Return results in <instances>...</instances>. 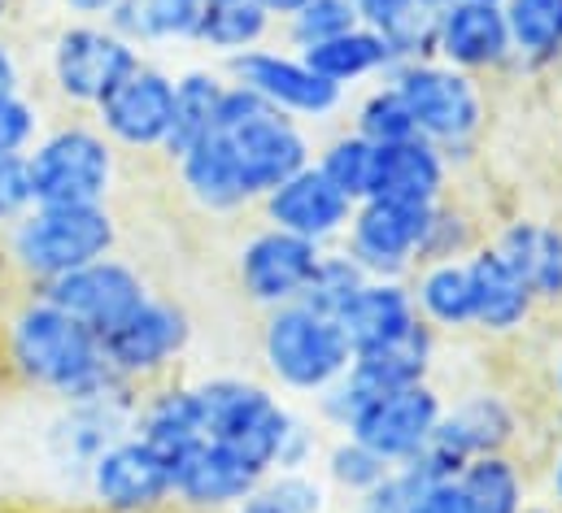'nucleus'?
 Returning <instances> with one entry per match:
<instances>
[{
	"label": "nucleus",
	"instance_id": "1",
	"mask_svg": "<svg viewBox=\"0 0 562 513\" xmlns=\"http://www.w3.org/2000/svg\"><path fill=\"white\" fill-rule=\"evenodd\" d=\"M0 335H4V362L13 387H35L44 396H57L61 404L132 391L110 371L101 335L88 331L79 318L61 314L57 305H48L40 292H26L4 314Z\"/></svg>",
	"mask_w": 562,
	"mask_h": 513
},
{
	"label": "nucleus",
	"instance_id": "2",
	"mask_svg": "<svg viewBox=\"0 0 562 513\" xmlns=\"http://www.w3.org/2000/svg\"><path fill=\"white\" fill-rule=\"evenodd\" d=\"M0 249L18 283L35 292L88 261L119 253V218L110 205H35L0 231Z\"/></svg>",
	"mask_w": 562,
	"mask_h": 513
},
{
	"label": "nucleus",
	"instance_id": "3",
	"mask_svg": "<svg viewBox=\"0 0 562 513\" xmlns=\"http://www.w3.org/2000/svg\"><path fill=\"white\" fill-rule=\"evenodd\" d=\"M214 139L227 148L240 183L249 187L254 205L280 187L283 179H292L296 170H305L314 161V139L305 123L288 118L280 110H271L258 92L240 88L227 79L223 105H218V127Z\"/></svg>",
	"mask_w": 562,
	"mask_h": 513
},
{
	"label": "nucleus",
	"instance_id": "4",
	"mask_svg": "<svg viewBox=\"0 0 562 513\" xmlns=\"http://www.w3.org/2000/svg\"><path fill=\"white\" fill-rule=\"evenodd\" d=\"M262 366L292 396H318L353 366V344L345 327L305 300L267 309L262 318Z\"/></svg>",
	"mask_w": 562,
	"mask_h": 513
},
{
	"label": "nucleus",
	"instance_id": "5",
	"mask_svg": "<svg viewBox=\"0 0 562 513\" xmlns=\"http://www.w3.org/2000/svg\"><path fill=\"white\" fill-rule=\"evenodd\" d=\"M35 205H110L119 183V148L97 123H57L26 152Z\"/></svg>",
	"mask_w": 562,
	"mask_h": 513
},
{
	"label": "nucleus",
	"instance_id": "6",
	"mask_svg": "<svg viewBox=\"0 0 562 513\" xmlns=\"http://www.w3.org/2000/svg\"><path fill=\"white\" fill-rule=\"evenodd\" d=\"M389 83L406 101L415 130L423 139H431L449 161H453V152H467L488 123V101H484L480 79H471L436 57L402 61L389 75Z\"/></svg>",
	"mask_w": 562,
	"mask_h": 513
},
{
	"label": "nucleus",
	"instance_id": "7",
	"mask_svg": "<svg viewBox=\"0 0 562 513\" xmlns=\"http://www.w3.org/2000/svg\"><path fill=\"white\" fill-rule=\"evenodd\" d=\"M196 391H201V409H205V440L232 448L236 457H245L249 466L271 475L296 409H288L283 396H276L267 384H254L240 375L201 379Z\"/></svg>",
	"mask_w": 562,
	"mask_h": 513
},
{
	"label": "nucleus",
	"instance_id": "8",
	"mask_svg": "<svg viewBox=\"0 0 562 513\" xmlns=\"http://www.w3.org/2000/svg\"><path fill=\"white\" fill-rule=\"evenodd\" d=\"M140 61V48L110 22H66L48 39V83L75 110H97Z\"/></svg>",
	"mask_w": 562,
	"mask_h": 513
},
{
	"label": "nucleus",
	"instance_id": "9",
	"mask_svg": "<svg viewBox=\"0 0 562 513\" xmlns=\"http://www.w3.org/2000/svg\"><path fill=\"white\" fill-rule=\"evenodd\" d=\"M188 344H192V314L179 300L157 296V292L140 309H132L114 331L101 335L110 371L132 391H148V387L175 379V366L188 353Z\"/></svg>",
	"mask_w": 562,
	"mask_h": 513
},
{
	"label": "nucleus",
	"instance_id": "10",
	"mask_svg": "<svg viewBox=\"0 0 562 513\" xmlns=\"http://www.w3.org/2000/svg\"><path fill=\"white\" fill-rule=\"evenodd\" d=\"M440 418H445V391L431 379H423V384H406L371 396L345 435H353L358 444H367L371 453H380L397 470V466H411L415 457L427 453Z\"/></svg>",
	"mask_w": 562,
	"mask_h": 513
},
{
	"label": "nucleus",
	"instance_id": "11",
	"mask_svg": "<svg viewBox=\"0 0 562 513\" xmlns=\"http://www.w3.org/2000/svg\"><path fill=\"white\" fill-rule=\"evenodd\" d=\"M223 75L249 92H258L271 110H280L296 123H327L331 114L345 110V96L336 83L314 75L301 53L283 48H249L223 66Z\"/></svg>",
	"mask_w": 562,
	"mask_h": 513
},
{
	"label": "nucleus",
	"instance_id": "12",
	"mask_svg": "<svg viewBox=\"0 0 562 513\" xmlns=\"http://www.w3.org/2000/svg\"><path fill=\"white\" fill-rule=\"evenodd\" d=\"M88 497L101 513H170L175 510V483H170V457L144 444L140 435L114 440L88 470Z\"/></svg>",
	"mask_w": 562,
	"mask_h": 513
},
{
	"label": "nucleus",
	"instance_id": "13",
	"mask_svg": "<svg viewBox=\"0 0 562 513\" xmlns=\"http://www.w3.org/2000/svg\"><path fill=\"white\" fill-rule=\"evenodd\" d=\"M35 292H40L48 305H57L61 314L79 318V322H83L88 331H97V335L114 331L132 309H140L144 300L153 296L148 278L119 253L101 256V261H88V265L61 274V278H53V283H44V287H35Z\"/></svg>",
	"mask_w": 562,
	"mask_h": 513
},
{
	"label": "nucleus",
	"instance_id": "14",
	"mask_svg": "<svg viewBox=\"0 0 562 513\" xmlns=\"http://www.w3.org/2000/svg\"><path fill=\"white\" fill-rule=\"evenodd\" d=\"M427 214L431 209L371 196V201L353 205V218L340 236L345 253L353 256L371 278H411L423 261Z\"/></svg>",
	"mask_w": 562,
	"mask_h": 513
},
{
	"label": "nucleus",
	"instance_id": "15",
	"mask_svg": "<svg viewBox=\"0 0 562 513\" xmlns=\"http://www.w3.org/2000/svg\"><path fill=\"white\" fill-rule=\"evenodd\" d=\"M92 123L119 152H166L170 123H175V79L140 61L97 110Z\"/></svg>",
	"mask_w": 562,
	"mask_h": 513
},
{
	"label": "nucleus",
	"instance_id": "16",
	"mask_svg": "<svg viewBox=\"0 0 562 513\" xmlns=\"http://www.w3.org/2000/svg\"><path fill=\"white\" fill-rule=\"evenodd\" d=\"M318 256H323V244L288 236L280 227H262L236 253V283L245 300H254L258 309H280L305 296L318 270Z\"/></svg>",
	"mask_w": 562,
	"mask_h": 513
},
{
	"label": "nucleus",
	"instance_id": "17",
	"mask_svg": "<svg viewBox=\"0 0 562 513\" xmlns=\"http://www.w3.org/2000/svg\"><path fill=\"white\" fill-rule=\"evenodd\" d=\"M431 57L471 79L510 70L515 53H510V31H506L502 4L445 0L436 13V31H431Z\"/></svg>",
	"mask_w": 562,
	"mask_h": 513
},
{
	"label": "nucleus",
	"instance_id": "18",
	"mask_svg": "<svg viewBox=\"0 0 562 513\" xmlns=\"http://www.w3.org/2000/svg\"><path fill=\"white\" fill-rule=\"evenodd\" d=\"M267 475L236 457L232 448L201 440L170 457V483H175V510L183 513H227L258 492Z\"/></svg>",
	"mask_w": 562,
	"mask_h": 513
},
{
	"label": "nucleus",
	"instance_id": "19",
	"mask_svg": "<svg viewBox=\"0 0 562 513\" xmlns=\"http://www.w3.org/2000/svg\"><path fill=\"white\" fill-rule=\"evenodd\" d=\"M262 218L267 227H280L288 236H301L310 244H331L345 236L349 218H353V201L345 192H336L318 166L310 161L305 170H296L292 179H283L280 187H271L262 201Z\"/></svg>",
	"mask_w": 562,
	"mask_h": 513
},
{
	"label": "nucleus",
	"instance_id": "20",
	"mask_svg": "<svg viewBox=\"0 0 562 513\" xmlns=\"http://www.w3.org/2000/svg\"><path fill=\"white\" fill-rule=\"evenodd\" d=\"M467 270H471V292H475V331L488 340L524 335L541 305L532 300L528 283L510 270V261L484 240L467 253Z\"/></svg>",
	"mask_w": 562,
	"mask_h": 513
},
{
	"label": "nucleus",
	"instance_id": "21",
	"mask_svg": "<svg viewBox=\"0 0 562 513\" xmlns=\"http://www.w3.org/2000/svg\"><path fill=\"white\" fill-rule=\"evenodd\" d=\"M371 196L397 201V205H419V209L440 205L449 196V157L423 135L384 144L375 157V192Z\"/></svg>",
	"mask_w": 562,
	"mask_h": 513
},
{
	"label": "nucleus",
	"instance_id": "22",
	"mask_svg": "<svg viewBox=\"0 0 562 513\" xmlns=\"http://www.w3.org/2000/svg\"><path fill=\"white\" fill-rule=\"evenodd\" d=\"M488 244L510 261V270L528 283L532 300L562 305V227L550 218H510L502 223Z\"/></svg>",
	"mask_w": 562,
	"mask_h": 513
},
{
	"label": "nucleus",
	"instance_id": "23",
	"mask_svg": "<svg viewBox=\"0 0 562 513\" xmlns=\"http://www.w3.org/2000/svg\"><path fill=\"white\" fill-rule=\"evenodd\" d=\"M132 435H140L144 444H153L166 457H179L183 448L205 440V409H201V391L196 384H166L148 387L136 400L132 413Z\"/></svg>",
	"mask_w": 562,
	"mask_h": 513
},
{
	"label": "nucleus",
	"instance_id": "24",
	"mask_svg": "<svg viewBox=\"0 0 562 513\" xmlns=\"http://www.w3.org/2000/svg\"><path fill=\"white\" fill-rule=\"evenodd\" d=\"M353 344V353L380 349L415 331L423 318L411 296V278H367L362 292L349 300V309L336 318Z\"/></svg>",
	"mask_w": 562,
	"mask_h": 513
},
{
	"label": "nucleus",
	"instance_id": "25",
	"mask_svg": "<svg viewBox=\"0 0 562 513\" xmlns=\"http://www.w3.org/2000/svg\"><path fill=\"white\" fill-rule=\"evenodd\" d=\"M301 57H305V66L314 75H323L340 92H353L358 83H371V79H389L397 70L393 44L367 22L345 31V35H331V39H323L314 48H301Z\"/></svg>",
	"mask_w": 562,
	"mask_h": 513
},
{
	"label": "nucleus",
	"instance_id": "26",
	"mask_svg": "<svg viewBox=\"0 0 562 513\" xmlns=\"http://www.w3.org/2000/svg\"><path fill=\"white\" fill-rule=\"evenodd\" d=\"M170 166H175V179H179L183 196H188L201 214L227 218V214H240V209L254 205V196H249V187L240 183V174H236L227 148H223L214 135L201 139V144H192L188 152H179Z\"/></svg>",
	"mask_w": 562,
	"mask_h": 513
},
{
	"label": "nucleus",
	"instance_id": "27",
	"mask_svg": "<svg viewBox=\"0 0 562 513\" xmlns=\"http://www.w3.org/2000/svg\"><path fill=\"white\" fill-rule=\"evenodd\" d=\"M411 296L419 318L436 335H467L475 331V292L467 256L453 261H427L411 274Z\"/></svg>",
	"mask_w": 562,
	"mask_h": 513
},
{
	"label": "nucleus",
	"instance_id": "28",
	"mask_svg": "<svg viewBox=\"0 0 562 513\" xmlns=\"http://www.w3.org/2000/svg\"><path fill=\"white\" fill-rule=\"evenodd\" d=\"M471 513H524L532 501L528 466L515 453H480L453 475Z\"/></svg>",
	"mask_w": 562,
	"mask_h": 513
},
{
	"label": "nucleus",
	"instance_id": "29",
	"mask_svg": "<svg viewBox=\"0 0 562 513\" xmlns=\"http://www.w3.org/2000/svg\"><path fill=\"white\" fill-rule=\"evenodd\" d=\"M223 92H227V75L218 70H183L175 79V123H170V139L161 152L166 161H175L179 152L214 135Z\"/></svg>",
	"mask_w": 562,
	"mask_h": 513
},
{
	"label": "nucleus",
	"instance_id": "30",
	"mask_svg": "<svg viewBox=\"0 0 562 513\" xmlns=\"http://www.w3.org/2000/svg\"><path fill=\"white\" fill-rule=\"evenodd\" d=\"M515 70H554L562 61V0H506Z\"/></svg>",
	"mask_w": 562,
	"mask_h": 513
},
{
	"label": "nucleus",
	"instance_id": "31",
	"mask_svg": "<svg viewBox=\"0 0 562 513\" xmlns=\"http://www.w3.org/2000/svg\"><path fill=\"white\" fill-rule=\"evenodd\" d=\"M205 0H119L110 26L140 44H192Z\"/></svg>",
	"mask_w": 562,
	"mask_h": 513
},
{
	"label": "nucleus",
	"instance_id": "32",
	"mask_svg": "<svg viewBox=\"0 0 562 513\" xmlns=\"http://www.w3.org/2000/svg\"><path fill=\"white\" fill-rule=\"evenodd\" d=\"M271 31H276V18L267 9H258L254 0H205V13H201L192 44L232 61L249 48H267Z\"/></svg>",
	"mask_w": 562,
	"mask_h": 513
},
{
	"label": "nucleus",
	"instance_id": "33",
	"mask_svg": "<svg viewBox=\"0 0 562 513\" xmlns=\"http://www.w3.org/2000/svg\"><path fill=\"white\" fill-rule=\"evenodd\" d=\"M375 157H380V148H375L371 139H362L353 127L336 130L323 148H314L318 174H323L336 192H345L353 205L371 201V192H375Z\"/></svg>",
	"mask_w": 562,
	"mask_h": 513
},
{
	"label": "nucleus",
	"instance_id": "34",
	"mask_svg": "<svg viewBox=\"0 0 562 513\" xmlns=\"http://www.w3.org/2000/svg\"><path fill=\"white\" fill-rule=\"evenodd\" d=\"M318 466H323L327 488L345 492L349 501H353V497H362V492H371L380 479H389V475H393V466H389L380 453H371L367 444H358L353 435H336L331 444H323Z\"/></svg>",
	"mask_w": 562,
	"mask_h": 513
},
{
	"label": "nucleus",
	"instance_id": "35",
	"mask_svg": "<svg viewBox=\"0 0 562 513\" xmlns=\"http://www.w3.org/2000/svg\"><path fill=\"white\" fill-rule=\"evenodd\" d=\"M367 278H371V274L345 253V249H323L318 270H314V278H310V287H305L301 300H305L310 309L327 314V318H340V314L349 309V300L362 292Z\"/></svg>",
	"mask_w": 562,
	"mask_h": 513
},
{
	"label": "nucleus",
	"instance_id": "36",
	"mask_svg": "<svg viewBox=\"0 0 562 513\" xmlns=\"http://www.w3.org/2000/svg\"><path fill=\"white\" fill-rule=\"evenodd\" d=\"M353 130H358L362 139H371L375 148L419 135L411 110H406V101L397 96V88H393L389 79H380V83L358 101V110H353Z\"/></svg>",
	"mask_w": 562,
	"mask_h": 513
},
{
	"label": "nucleus",
	"instance_id": "37",
	"mask_svg": "<svg viewBox=\"0 0 562 513\" xmlns=\"http://www.w3.org/2000/svg\"><path fill=\"white\" fill-rule=\"evenodd\" d=\"M283 26V39L301 53V48H314L331 35H345L353 26H362V9L358 0H305Z\"/></svg>",
	"mask_w": 562,
	"mask_h": 513
},
{
	"label": "nucleus",
	"instance_id": "38",
	"mask_svg": "<svg viewBox=\"0 0 562 513\" xmlns=\"http://www.w3.org/2000/svg\"><path fill=\"white\" fill-rule=\"evenodd\" d=\"M258 501L271 513H327L331 488L314 470H271L258 483Z\"/></svg>",
	"mask_w": 562,
	"mask_h": 513
},
{
	"label": "nucleus",
	"instance_id": "39",
	"mask_svg": "<svg viewBox=\"0 0 562 513\" xmlns=\"http://www.w3.org/2000/svg\"><path fill=\"white\" fill-rule=\"evenodd\" d=\"M40 135H44V110L26 92L0 96V157H26Z\"/></svg>",
	"mask_w": 562,
	"mask_h": 513
},
{
	"label": "nucleus",
	"instance_id": "40",
	"mask_svg": "<svg viewBox=\"0 0 562 513\" xmlns=\"http://www.w3.org/2000/svg\"><path fill=\"white\" fill-rule=\"evenodd\" d=\"M427 483L415 466H397L389 479H380L371 492L353 497V510L349 513H411L419 488Z\"/></svg>",
	"mask_w": 562,
	"mask_h": 513
},
{
	"label": "nucleus",
	"instance_id": "41",
	"mask_svg": "<svg viewBox=\"0 0 562 513\" xmlns=\"http://www.w3.org/2000/svg\"><path fill=\"white\" fill-rule=\"evenodd\" d=\"M31 209H35V187L26 157H0V231H9Z\"/></svg>",
	"mask_w": 562,
	"mask_h": 513
},
{
	"label": "nucleus",
	"instance_id": "42",
	"mask_svg": "<svg viewBox=\"0 0 562 513\" xmlns=\"http://www.w3.org/2000/svg\"><path fill=\"white\" fill-rule=\"evenodd\" d=\"M411 513H471V505H467V497L458 492L453 479H436V483H423L419 488Z\"/></svg>",
	"mask_w": 562,
	"mask_h": 513
},
{
	"label": "nucleus",
	"instance_id": "43",
	"mask_svg": "<svg viewBox=\"0 0 562 513\" xmlns=\"http://www.w3.org/2000/svg\"><path fill=\"white\" fill-rule=\"evenodd\" d=\"M26 88V70H22V57L9 39H0V96H13Z\"/></svg>",
	"mask_w": 562,
	"mask_h": 513
},
{
	"label": "nucleus",
	"instance_id": "44",
	"mask_svg": "<svg viewBox=\"0 0 562 513\" xmlns=\"http://www.w3.org/2000/svg\"><path fill=\"white\" fill-rule=\"evenodd\" d=\"M61 4L75 13V22H110L119 9V0H61Z\"/></svg>",
	"mask_w": 562,
	"mask_h": 513
},
{
	"label": "nucleus",
	"instance_id": "45",
	"mask_svg": "<svg viewBox=\"0 0 562 513\" xmlns=\"http://www.w3.org/2000/svg\"><path fill=\"white\" fill-rule=\"evenodd\" d=\"M546 488H550V505H559V510H562V440H559V448H554V457H550Z\"/></svg>",
	"mask_w": 562,
	"mask_h": 513
},
{
	"label": "nucleus",
	"instance_id": "46",
	"mask_svg": "<svg viewBox=\"0 0 562 513\" xmlns=\"http://www.w3.org/2000/svg\"><path fill=\"white\" fill-rule=\"evenodd\" d=\"M254 4H258V9H267V13L276 18V26H280V22H288L305 0H254Z\"/></svg>",
	"mask_w": 562,
	"mask_h": 513
},
{
	"label": "nucleus",
	"instance_id": "47",
	"mask_svg": "<svg viewBox=\"0 0 562 513\" xmlns=\"http://www.w3.org/2000/svg\"><path fill=\"white\" fill-rule=\"evenodd\" d=\"M554 400H559V426H562V353L554 357ZM562 440V431H559Z\"/></svg>",
	"mask_w": 562,
	"mask_h": 513
},
{
	"label": "nucleus",
	"instance_id": "48",
	"mask_svg": "<svg viewBox=\"0 0 562 513\" xmlns=\"http://www.w3.org/2000/svg\"><path fill=\"white\" fill-rule=\"evenodd\" d=\"M13 387V375H9V362H4V335H0V396Z\"/></svg>",
	"mask_w": 562,
	"mask_h": 513
},
{
	"label": "nucleus",
	"instance_id": "49",
	"mask_svg": "<svg viewBox=\"0 0 562 513\" xmlns=\"http://www.w3.org/2000/svg\"><path fill=\"white\" fill-rule=\"evenodd\" d=\"M524 513H562L559 505H550V501H528V510Z\"/></svg>",
	"mask_w": 562,
	"mask_h": 513
},
{
	"label": "nucleus",
	"instance_id": "50",
	"mask_svg": "<svg viewBox=\"0 0 562 513\" xmlns=\"http://www.w3.org/2000/svg\"><path fill=\"white\" fill-rule=\"evenodd\" d=\"M0 513H44V510H26V505H0Z\"/></svg>",
	"mask_w": 562,
	"mask_h": 513
},
{
	"label": "nucleus",
	"instance_id": "51",
	"mask_svg": "<svg viewBox=\"0 0 562 513\" xmlns=\"http://www.w3.org/2000/svg\"><path fill=\"white\" fill-rule=\"evenodd\" d=\"M13 4H18V0H0V18H9V13H13Z\"/></svg>",
	"mask_w": 562,
	"mask_h": 513
},
{
	"label": "nucleus",
	"instance_id": "52",
	"mask_svg": "<svg viewBox=\"0 0 562 513\" xmlns=\"http://www.w3.org/2000/svg\"><path fill=\"white\" fill-rule=\"evenodd\" d=\"M484 4H506V0H484Z\"/></svg>",
	"mask_w": 562,
	"mask_h": 513
}]
</instances>
